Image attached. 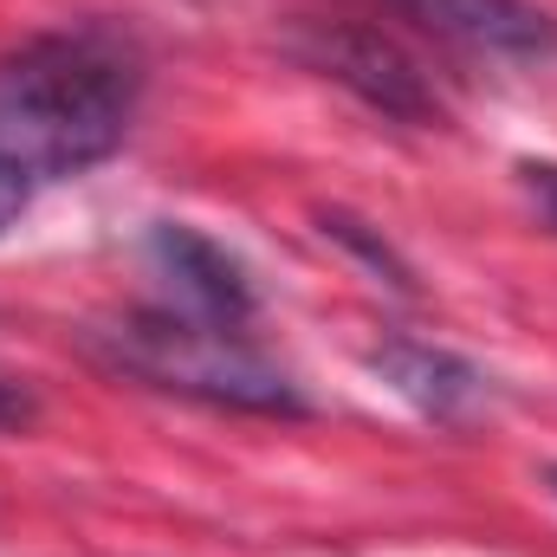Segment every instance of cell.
<instances>
[{
    "label": "cell",
    "instance_id": "cell-1",
    "mask_svg": "<svg viewBox=\"0 0 557 557\" xmlns=\"http://www.w3.org/2000/svg\"><path fill=\"white\" fill-rule=\"evenodd\" d=\"M143 104V52L111 26L33 33L0 59V162L65 182L117 156Z\"/></svg>",
    "mask_w": 557,
    "mask_h": 557
},
{
    "label": "cell",
    "instance_id": "cell-2",
    "mask_svg": "<svg viewBox=\"0 0 557 557\" xmlns=\"http://www.w3.org/2000/svg\"><path fill=\"white\" fill-rule=\"evenodd\" d=\"M98 350L111 357V370L143 376L156 389H175V396H201L214 409H247V416H305L311 409L298 396V383L247 344V331L188 324L162 305L104 331Z\"/></svg>",
    "mask_w": 557,
    "mask_h": 557
},
{
    "label": "cell",
    "instance_id": "cell-3",
    "mask_svg": "<svg viewBox=\"0 0 557 557\" xmlns=\"http://www.w3.org/2000/svg\"><path fill=\"white\" fill-rule=\"evenodd\" d=\"M285 52L305 72L344 85L357 104H370L389 124H416V131L447 124V98H441L434 72L421 65V52L370 13H305V20H292Z\"/></svg>",
    "mask_w": 557,
    "mask_h": 557
},
{
    "label": "cell",
    "instance_id": "cell-4",
    "mask_svg": "<svg viewBox=\"0 0 557 557\" xmlns=\"http://www.w3.org/2000/svg\"><path fill=\"white\" fill-rule=\"evenodd\" d=\"M143 267L162 292V311H175L188 324L247 331L260 318V292H253V273L240 267V253H227L214 234H201L188 221H156L143 234Z\"/></svg>",
    "mask_w": 557,
    "mask_h": 557
},
{
    "label": "cell",
    "instance_id": "cell-5",
    "mask_svg": "<svg viewBox=\"0 0 557 557\" xmlns=\"http://www.w3.org/2000/svg\"><path fill=\"white\" fill-rule=\"evenodd\" d=\"M441 46L486 52V59H552L557 20L532 0H383Z\"/></svg>",
    "mask_w": 557,
    "mask_h": 557
},
{
    "label": "cell",
    "instance_id": "cell-6",
    "mask_svg": "<svg viewBox=\"0 0 557 557\" xmlns=\"http://www.w3.org/2000/svg\"><path fill=\"white\" fill-rule=\"evenodd\" d=\"M370 363H376V376L396 396H409L421 416H434V421H460L480 403V389H486V376L467 357H454L441 344H421V337H389Z\"/></svg>",
    "mask_w": 557,
    "mask_h": 557
},
{
    "label": "cell",
    "instance_id": "cell-7",
    "mask_svg": "<svg viewBox=\"0 0 557 557\" xmlns=\"http://www.w3.org/2000/svg\"><path fill=\"white\" fill-rule=\"evenodd\" d=\"M324 234H337V240H344V247H357L376 273H389L396 285H409V267L389 253V240H383V234H363V221H350V214H324Z\"/></svg>",
    "mask_w": 557,
    "mask_h": 557
},
{
    "label": "cell",
    "instance_id": "cell-8",
    "mask_svg": "<svg viewBox=\"0 0 557 557\" xmlns=\"http://www.w3.org/2000/svg\"><path fill=\"white\" fill-rule=\"evenodd\" d=\"M519 182H525L532 208H539V214L557 227V162H519Z\"/></svg>",
    "mask_w": 557,
    "mask_h": 557
},
{
    "label": "cell",
    "instance_id": "cell-9",
    "mask_svg": "<svg viewBox=\"0 0 557 557\" xmlns=\"http://www.w3.org/2000/svg\"><path fill=\"white\" fill-rule=\"evenodd\" d=\"M33 416H39V403H33L20 383H7V376H0V434H13V428H33Z\"/></svg>",
    "mask_w": 557,
    "mask_h": 557
},
{
    "label": "cell",
    "instance_id": "cell-10",
    "mask_svg": "<svg viewBox=\"0 0 557 557\" xmlns=\"http://www.w3.org/2000/svg\"><path fill=\"white\" fill-rule=\"evenodd\" d=\"M26 201H33V182H26V175H13V169L0 162V234L26 214Z\"/></svg>",
    "mask_w": 557,
    "mask_h": 557
},
{
    "label": "cell",
    "instance_id": "cell-11",
    "mask_svg": "<svg viewBox=\"0 0 557 557\" xmlns=\"http://www.w3.org/2000/svg\"><path fill=\"white\" fill-rule=\"evenodd\" d=\"M552 480H557V467H552Z\"/></svg>",
    "mask_w": 557,
    "mask_h": 557
}]
</instances>
